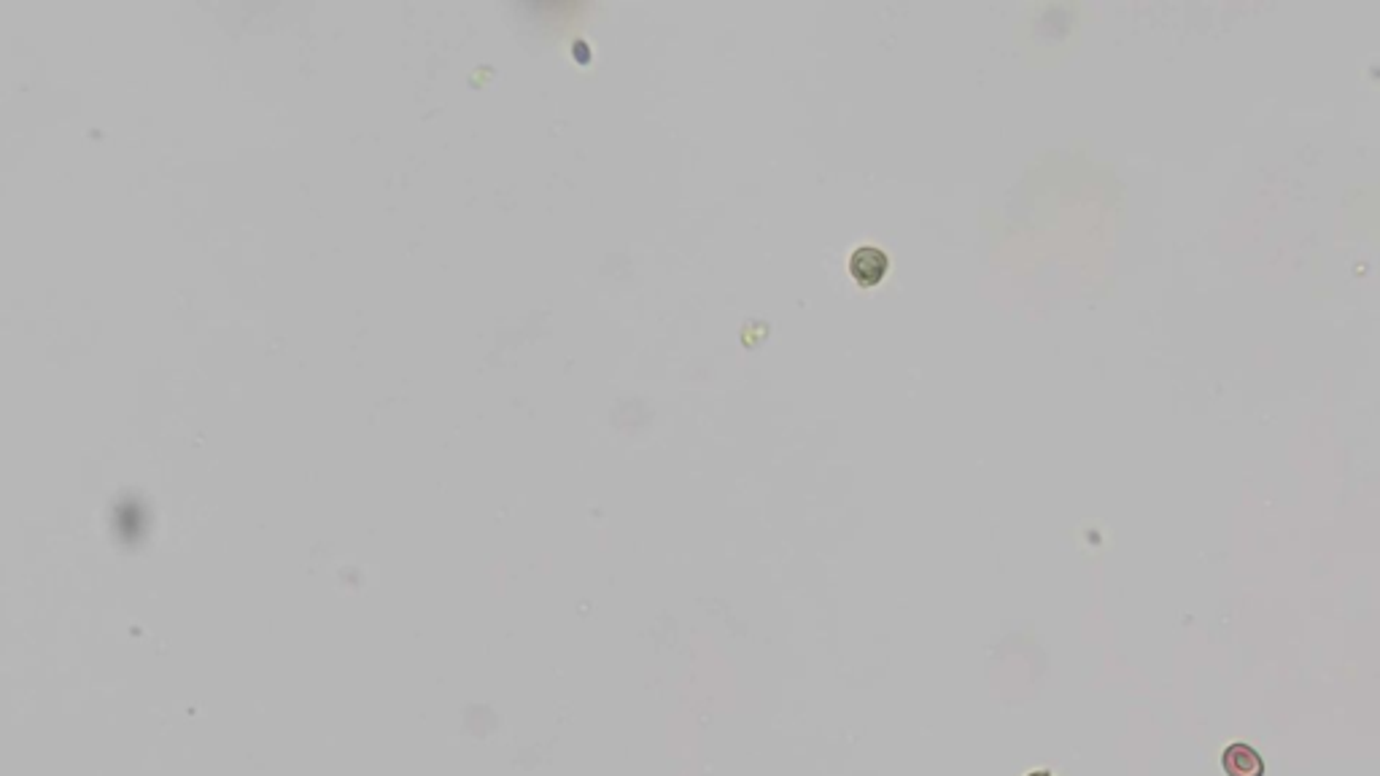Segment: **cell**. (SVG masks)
Instances as JSON below:
<instances>
[{
  "label": "cell",
  "mask_w": 1380,
  "mask_h": 776,
  "mask_svg": "<svg viewBox=\"0 0 1380 776\" xmlns=\"http://www.w3.org/2000/svg\"><path fill=\"white\" fill-rule=\"evenodd\" d=\"M1221 768L1227 776H1264V760L1251 744L1235 742L1221 753Z\"/></svg>",
  "instance_id": "cell-1"
},
{
  "label": "cell",
  "mask_w": 1380,
  "mask_h": 776,
  "mask_svg": "<svg viewBox=\"0 0 1380 776\" xmlns=\"http://www.w3.org/2000/svg\"><path fill=\"white\" fill-rule=\"evenodd\" d=\"M1027 776H1054V774H1049V772H1030Z\"/></svg>",
  "instance_id": "cell-2"
}]
</instances>
